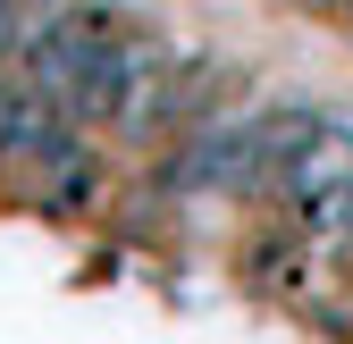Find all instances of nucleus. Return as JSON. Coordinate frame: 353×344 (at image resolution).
Segmentation results:
<instances>
[{"instance_id":"obj_2","label":"nucleus","mask_w":353,"mask_h":344,"mask_svg":"<svg viewBox=\"0 0 353 344\" xmlns=\"http://www.w3.org/2000/svg\"><path fill=\"white\" fill-rule=\"evenodd\" d=\"M17 34H26V0H0V59H17Z\"/></svg>"},{"instance_id":"obj_1","label":"nucleus","mask_w":353,"mask_h":344,"mask_svg":"<svg viewBox=\"0 0 353 344\" xmlns=\"http://www.w3.org/2000/svg\"><path fill=\"white\" fill-rule=\"evenodd\" d=\"M278 177H286V193H294V202H320L328 185H345V177H353V143L320 126L303 151H286V160H278Z\"/></svg>"}]
</instances>
